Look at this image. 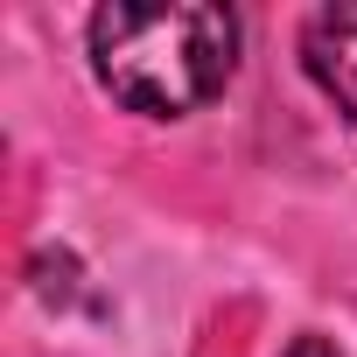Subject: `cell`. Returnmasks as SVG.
Listing matches in <instances>:
<instances>
[{
  "label": "cell",
  "instance_id": "2",
  "mask_svg": "<svg viewBox=\"0 0 357 357\" xmlns=\"http://www.w3.org/2000/svg\"><path fill=\"white\" fill-rule=\"evenodd\" d=\"M301 70H308V84L357 126V0L315 8V15L301 22Z\"/></svg>",
  "mask_w": 357,
  "mask_h": 357
},
{
  "label": "cell",
  "instance_id": "3",
  "mask_svg": "<svg viewBox=\"0 0 357 357\" xmlns=\"http://www.w3.org/2000/svg\"><path fill=\"white\" fill-rule=\"evenodd\" d=\"M287 357H336V350H329V343H315V336H301V343H294Z\"/></svg>",
  "mask_w": 357,
  "mask_h": 357
},
{
  "label": "cell",
  "instance_id": "1",
  "mask_svg": "<svg viewBox=\"0 0 357 357\" xmlns=\"http://www.w3.org/2000/svg\"><path fill=\"white\" fill-rule=\"evenodd\" d=\"M91 77L140 119H183L238 70V15L218 0H112L84 22Z\"/></svg>",
  "mask_w": 357,
  "mask_h": 357
}]
</instances>
